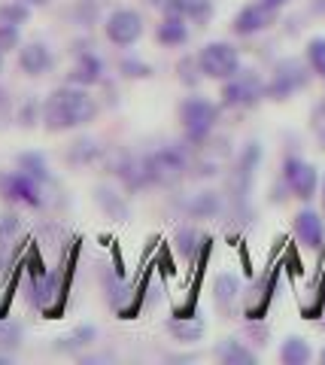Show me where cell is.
<instances>
[{
	"instance_id": "1",
	"label": "cell",
	"mask_w": 325,
	"mask_h": 365,
	"mask_svg": "<svg viewBox=\"0 0 325 365\" xmlns=\"http://www.w3.org/2000/svg\"><path fill=\"white\" fill-rule=\"evenodd\" d=\"M97 113H100V104L92 98V91L67 83L43 101V128L49 134H64L95 122Z\"/></svg>"
},
{
	"instance_id": "2",
	"label": "cell",
	"mask_w": 325,
	"mask_h": 365,
	"mask_svg": "<svg viewBox=\"0 0 325 365\" xmlns=\"http://www.w3.org/2000/svg\"><path fill=\"white\" fill-rule=\"evenodd\" d=\"M219 104H213L210 98L204 95H192V98H183L176 107V119H179V128H183L186 140L192 146H204L213 131L219 125Z\"/></svg>"
},
{
	"instance_id": "3",
	"label": "cell",
	"mask_w": 325,
	"mask_h": 365,
	"mask_svg": "<svg viewBox=\"0 0 325 365\" xmlns=\"http://www.w3.org/2000/svg\"><path fill=\"white\" fill-rule=\"evenodd\" d=\"M310 79H313V71L304 58H292V55L279 58L271 71V79L265 83V98L277 101V104L279 101H289L298 91H304L310 86Z\"/></svg>"
},
{
	"instance_id": "4",
	"label": "cell",
	"mask_w": 325,
	"mask_h": 365,
	"mask_svg": "<svg viewBox=\"0 0 325 365\" xmlns=\"http://www.w3.org/2000/svg\"><path fill=\"white\" fill-rule=\"evenodd\" d=\"M143 168H146V182L149 186L174 189L183 182L188 174V155L179 146H161L149 155H143Z\"/></svg>"
},
{
	"instance_id": "5",
	"label": "cell",
	"mask_w": 325,
	"mask_h": 365,
	"mask_svg": "<svg viewBox=\"0 0 325 365\" xmlns=\"http://www.w3.org/2000/svg\"><path fill=\"white\" fill-rule=\"evenodd\" d=\"M222 107L225 110H252L265 101V79L255 71H240L222 83Z\"/></svg>"
},
{
	"instance_id": "6",
	"label": "cell",
	"mask_w": 325,
	"mask_h": 365,
	"mask_svg": "<svg viewBox=\"0 0 325 365\" xmlns=\"http://www.w3.org/2000/svg\"><path fill=\"white\" fill-rule=\"evenodd\" d=\"M279 182H283L286 192L292 198L310 204L313 198H316V189H319V170L313 168L307 158L286 155L283 158V168H279Z\"/></svg>"
},
{
	"instance_id": "7",
	"label": "cell",
	"mask_w": 325,
	"mask_h": 365,
	"mask_svg": "<svg viewBox=\"0 0 325 365\" xmlns=\"http://www.w3.org/2000/svg\"><path fill=\"white\" fill-rule=\"evenodd\" d=\"M198 64L204 79H216V83H225L234 73L240 71V52L234 49L225 40H213L207 46H201L198 52Z\"/></svg>"
},
{
	"instance_id": "8",
	"label": "cell",
	"mask_w": 325,
	"mask_h": 365,
	"mask_svg": "<svg viewBox=\"0 0 325 365\" xmlns=\"http://www.w3.org/2000/svg\"><path fill=\"white\" fill-rule=\"evenodd\" d=\"M0 198L9 204H18V207H31L40 210L46 204V195H43V182L31 180L21 170H0Z\"/></svg>"
},
{
	"instance_id": "9",
	"label": "cell",
	"mask_w": 325,
	"mask_h": 365,
	"mask_svg": "<svg viewBox=\"0 0 325 365\" xmlns=\"http://www.w3.org/2000/svg\"><path fill=\"white\" fill-rule=\"evenodd\" d=\"M143 31H146V25H143V16L137 13V9H131V6L113 9V13L107 16V21H104L107 40L113 46H119V49H131L134 43H140Z\"/></svg>"
},
{
	"instance_id": "10",
	"label": "cell",
	"mask_w": 325,
	"mask_h": 365,
	"mask_svg": "<svg viewBox=\"0 0 325 365\" xmlns=\"http://www.w3.org/2000/svg\"><path fill=\"white\" fill-rule=\"evenodd\" d=\"M279 9L265 4V0H255V4H246L238 16L231 19V34L234 37H255V34H265L267 28L277 25Z\"/></svg>"
},
{
	"instance_id": "11",
	"label": "cell",
	"mask_w": 325,
	"mask_h": 365,
	"mask_svg": "<svg viewBox=\"0 0 325 365\" xmlns=\"http://www.w3.org/2000/svg\"><path fill=\"white\" fill-rule=\"evenodd\" d=\"M259 162H262V143L250 140L243 146V153L238 155L234 170H231V198H234V204H246V198H250L252 177H255Z\"/></svg>"
},
{
	"instance_id": "12",
	"label": "cell",
	"mask_w": 325,
	"mask_h": 365,
	"mask_svg": "<svg viewBox=\"0 0 325 365\" xmlns=\"http://www.w3.org/2000/svg\"><path fill=\"white\" fill-rule=\"evenodd\" d=\"M292 232L298 237V244L313 250V253H319V250L325 247V222H322V216L313 210V207H301L295 213Z\"/></svg>"
},
{
	"instance_id": "13",
	"label": "cell",
	"mask_w": 325,
	"mask_h": 365,
	"mask_svg": "<svg viewBox=\"0 0 325 365\" xmlns=\"http://www.w3.org/2000/svg\"><path fill=\"white\" fill-rule=\"evenodd\" d=\"M159 9H161V16H183L186 21L204 28L213 19V9L216 6H213V0H161Z\"/></svg>"
},
{
	"instance_id": "14",
	"label": "cell",
	"mask_w": 325,
	"mask_h": 365,
	"mask_svg": "<svg viewBox=\"0 0 325 365\" xmlns=\"http://www.w3.org/2000/svg\"><path fill=\"white\" fill-rule=\"evenodd\" d=\"M104 79V61L97 58V52H88V49H80L76 52V61L67 73V83L70 86H82V88H92Z\"/></svg>"
},
{
	"instance_id": "15",
	"label": "cell",
	"mask_w": 325,
	"mask_h": 365,
	"mask_svg": "<svg viewBox=\"0 0 325 365\" xmlns=\"http://www.w3.org/2000/svg\"><path fill=\"white\" fill-rule=\"evenodd\" d=\"M52 64H55V55L46 43H25V46H18V71L21 73H28V76H43V73H49L52 71Z\"/></svg>"
},
{
	"instance_id": "16",
	"label": "cell",
	"mask_w": 325,
	"mask_h": 365,
	"mask_svg": "<svg viewBox=\"0 0 325 365\" xmlns=\"http://www.w3.org/2000/svg\"><path fill=\"white\" fill-rule=\"evenodd\" d=\"M61 292V283H58V274L52 271H43L37 268L31 274V287H28V302L40 311H49V304L55 302V295Z\"/></svg>"
},
{
	"instance_id": "17",
	"label": "cell",
	"mask_w": 325,
	"mask_h": 365,
	"mask_svg": "<svg viewBox=\"0 0 325 365\" xmlns=\"http://www.w3.org/2000/svg\"><path fill=\"white\" fill-rule=\"evenodd\" d=\"M240 295H243V287H240V280L234 277V274H219L216 280H213V304H216V311L219 314H225L231 317L234 311H238V304H240Z\"/></svg>"
},
{
	"instance_id": "18",
	"label": "cell",
	"mask_w": 325,
	"mask_h": 365,
	"mask_svg": "<svg viewBox=\"0 0 325 365\" xmlns=\"http://www.w3.org/2000/svg\"><path fill=\"white\" fill-rule=\"evenodd\" d=\"M183 210L192 216V220H216V216L225 210V195H222V192H213V189H204V192H198V195L188 198L183 204Z\"/></svg>"
},
{
	"instance_id": "19",
	"label": "cell",
	"mask_w": 325,
	"mask_h": 365,
	"mask_svg": "<svg viewBox=\"0 0 325 365\" xmlns=\"http://www.w3.org/2000/svg\"><path fill=\"white\" fill-rule=\"evenodd\" d=\"M188 37H192V31H188V21L183 16H164L155 28V40L164 49H179L188 43Z\"/></svg>"
},
{
	"instance_id": "20",
	"label": "cell",
	"mask_w": 325,
	"mask_h": 365,
	"mask_svg": "<svg viewBox=\"0 0 325 365\" xmlns=\"http://www.w3.org/2000/svg\"><path fill=\"white\" fill-rule=\"evenodd\" d=\"M207 237L198 232L195 225H186V228H179L176 237H174V247H176V253L183 256L186 262H198L201 256H204V250H207Z\"/></svg>"
},
{
	"instance_id": "21",
	"label": "cell",
	"mask_w": 325,
	"mask_h": 365,
	"mask_svg": "<svg viewBox=\"0 0 325 365\" xmlns=\"http://www.w3.org/2000/svg\"><path fill=\"white\" fill-rule=\"evenodd\" d=\"M164 329L176 341H183V344H195V341H201L204 332H207L204 319H198V317H174V319H167L164 323Z\"/></svg>"
},
{
	"instance_id": "22",
	"label": "cell",
	"mask_w": 325,
	"mask_h": 365,
	"mask_svg": "<svg viewBox=\"0 0 325 365\" xmlns=\"http://www.w3.org/2000/svg\"><path fill=\"white\" fill-rule=\"evenodd\" d=\"M95 201H97V207L110 216V220H128V213H131L125 195L116 192L113 186H97L95 189Z\"/></svg>"
},
{
	"instance_id": "23",
	"label": "cell",
	"mask_w": 325,
	"mask_h": 365,
	"mask_svg": "<svg viewBox=\"0 0 325 365\" xmlns=\"http://www.w3.org/2000/svg\"><path fill=\"white\" fill-rule=\"evenodd\" d=\"M216 359L225 362V365H255V350H250L238 338H225L222 344L216 347Z\"/></svg>"
},
{
	"instance_id": "24",
	"label": "cell",
	"mask_w": 325,
	"mask_h": 365,
	"mask_svg": "<svg viewBox=\"0 0 325 365\" xmlns=\"http://www.w3.org/2000/svg\"><path fill=\"white\" fill-rule=\"evenodd\" d=\"M310 359H313V350L301 335H289L279 344V362L283 365H307Z\"/></svg>"
},
{
	"instance_id": "25",
	"label": "cell",
	"mask_w": 325,
	"mask_h": 365,
	"mask_svg": "<svg viewBox=\"0 0 325 365\" xmlns=\"http://www.w3.org/2000/svg\"><path fill=\"white\" fill-rule=\"evenodd\" d=\"M16 168L21 170V174H28L31 180H37V182H52V174H49V165H46V155L43 153H21L16 158Z\"/></svg>"
},
{
	"instance_id": "26",
	"label": "cell",
	"mask_w": 325,
	"mask_h": 365,
	"mask_svg": "<svg viewBox=\"0 0 325 365\" xmlns=\"http://www.w3.org/2000/svg\"><path fill=\"white\" fill-rule=\"evenodd\" d=\"M100 158V143L97 140H76L70 143V150H67V162L70 165H92Z\"/></svg>"
},
{
	"instance_id": "27",
	"label": "cell",
	"mask_w": 325,
	"mask_h": 365,
	"mask_svg": "<svg viewBox=\"0 0 325 365\" xmlns=\"http://www.w3.org/2000/svg\"><path fill=\"white\" fill-rule=\"evenodd\" d=\"M304 61L310 64L313 76H319L325 83V37H310L304 46Z\"/></svg>"
},
{
	"instance_id": "28",
	"label": "cell",
	"mask_w": 325,
	"mask_h": 365,
	"mask_svg": "<svg viewBox=\"0 0 325 365\" xmlns=\"http://www.w3.org/2000/svg\"><path fill=\"white\" fill-rule=\"evenodd\" d=\"M176 76H179V83H183L186 88H198L201 79H204L201 64H198V55H186V58H179L176 61Z\"/></svg>"
},
{
	"instance_id": "29",
	"label": "cell",
	"mask_w": 325,
	"mask_h": 365,
	"mask_svg": "<svg viewBox=\"0 0 325 365\" xmlns=\"http://www.w3.org/2000/svg\"><path fill=\"white\" fill-rule=\"evenodd\" d=\"M21 347V326L13 319H0V356H9Z\"/></svg>"
},
{
	"instance_id": "30",
	"label": "cell",
	"mask_w": 325,
	"mask_h": 365,
	"mask_svg": "<svg viewBox=\"0 0 325 365\" xmlns=\"http://www.w3.org/2000/svg\"><path fill=\"white\" fill-rule=\"evenodd\" d=\"M31 19V6L25 0H6V4H0V21H6V25H25Z\"/></svg>"
},
{
	"instance_id": "31",
	"label": "cell",
	"mask_w": 325,
	"mask_h": 365,
	"mask_svg": "<svg viewBox=\"0 0 325 365\" xmlns=\"http://www.w3.org/2000/svg\"><path fill=\"white\" fill-rule=\"evenodd\" d=\"M119 76H122V79H149V76H152V67H149L146 61L125 55V58L119 61Z\"/></svg>"
},
{
	"instance_id": "32",
	"label": "cell",
	"mask_w": 325,
	"mask_h": 365,
	"mask_svg": "<svg viewBox=\"0 0 325 365\" xmlns=\"http://www.w3.org/2000/svg\"><path fill=\"white\" fill-rule=\"evenodd\" d=\"M21 235V220L16 213H0V247H9Z\"/></svg>"
},
{
	"instance_id": "33",
	"label": "cell",
	"mask_w": 325,
	"mask_h": 365,
	"mask_svg": "<svg viewBox=\"0 0 325 365\" xmlns=\"http://www.w3.org/2000/svg\"><path fill=\"white\" fill-rule=\"evenodd\" d=\"M16 122L21 125V128H33L37 122H43V104H37V101H25L16 113Z\"/></svg>"
},
{
	"instance_id": "34",
	"label": "cell",
	"mask_w": 325,
	"mask_h": 365,
	"mask_svg": "<svg viewBox=\"0 0 325 365\" xmlns=\"http://www.w3.org/2000/svg\"><path fill=\"white\" fill-rule=\"evenodd\" d=\"M21 46V31L18 25H6V21H0V52H13Z\"/></svg>"
},
{
	"instance_id": "35",
	"label": "cell",
	"mask_w": 325,
	"mask_h": 365,
	"mask_svg": "<svg viewBox=\"0 0 325 365\" xmlns=\"http://www.w3.org/2000/svg\"><path fill=\"white\" fill-rule=\"evenodd\" d=\"M310 131H313V137H316V143L325 150V98L310 110Z\"/></svg>"
},
{
	"instance_id": "36",
	"label": "cell",
	"mask_w": 325,
	"mask_h": 365,
	"mask_svg": "<svg viewBox=\"0 0 325 365\" xmlns=\"http://www.w3.org/2000/svg\"><path fill=\"white\" fill-rule=\"evenodd\" d=\"M310 13L325 16V0H313V4H310Z\"/></svg>"
},
{
	"instance_id": "37",
	"label": "cell",
	"mask_w": 325,
	"mask_h": 365,
	"mask_svg": "<svg viewBox=\"0 0 325 365\" xmlns=\"http://www.w3.org/2000/svg\"><path fill=\"white\" fill-rule=\"evenodd\" d=\"M265 4H271V6H277V9H283L286 4H292V0H265Z\"/></svg>"
},
{
	"instance_id": "38",
	"label": "cell",
	"mask_w": 325,
	"mask_h": 365,
	"mask_svg": "<svg viewBox=\"0 0 325 365\" xmlns=\"http://www.w3.org/2000/svg\"><path fill=\"white\" fill-rule=\"evenodd\" d=\"M319 198H322V213H325V180L319 182Z\"/></svg>"
},
{
	"instance_id": "39",
	"label": "cell",
	"mask_w": 325,
	"mask_h": 365,
	"mask_svg": "<svg viewBox=\"0 0 325 365\" xmlns=\"http://www.w3.org/2000/svg\"><path fill=\"white\" fill-rule=\"evenodd\" d=\"M322 326H325V292H322Z\"/></svg>"
},
{
	"instance_id": "40",
	"label": "cell",
	"mask_w": 325,
	"mask_h": 365,
	"mask_svg": "<svg viewBox=\"0 0 325 365\" xmlns=\"http://www.w3.org/2000/svg\"><path fill=\"white\" fill-rule=\"evenodd\" d=\"M319 362H322V365H325V347H322V350H319Z\"/></svg>"
},
{
	"instance_id": "41",
	"label": "cell",
	"mask_w": 325,
	"mask_h": 365,
	"mask_svg": "<svg viewBox=\"0 0 325 365\" xmlns=\"http://www.w3.org/2000/svg\"><path fill=\"white\" fill-rule=\"evenodd\" d=\"M25 4H37L40 6V4H46V0H25Z\"/></svg>"
},
{
	"instance_id": "42",
	"label": "cell",
	"mask_w": 325,
	"mask_h": 365,
	"mask_svg": "<svg viewBox=\"0 0 325 365\" xmlns=\"http://www.w3.org/2000/svg\"><path fill=\"white\" fill-rule=\"evenodd\" d=\"M146 4H149V6H159V4H161V0H146Z\"/></svg>"
},
{
	"instance_id": "43",
	"label": "cell",
	"mask_w": 325,
	"mask_h": 365,
	"mask_svg": "<svg viewBox=\"0 0 325 365\" xmlns=\"http://www.w3.org/2000/svg\"><path fill=\"white\" fill-rule=\"evenodd\" d=\"M0 67H4V52H0Z\"/></svg>"
}]
</instances>
